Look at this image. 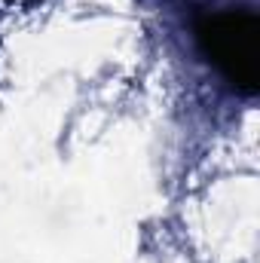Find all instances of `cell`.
Instances as JSON below:
<instances>
[{
  "label": "cell",
  "instance_id": "6da1fadb",
  "mask_svg": "<svg viewBox=\"0 0 260 263\" xmlns=\"http://www.w3.org/2000/svg\"><path fill=\"white\" fill-rule=\"evenodd\" d=\"M196 40L205 59L217 67L233 89L254 95L260 86V18L248 9L211 12L196 25Z\"/></svg>",
  "mask_w": 260,
  "mask_h": 263
}]
</instances>
